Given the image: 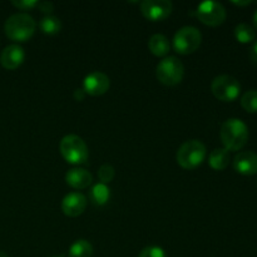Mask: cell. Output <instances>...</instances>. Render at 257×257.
Instances as JSON below:
<instances>
[{"label":"cell","instance_id":"obj_14","mask_svg":"<svg viewBox=\"0 0 257 257\" xmlns=\"http://www.w3.org/2000/svg\"><path fill=\"white\" fill-rule=\"evenodd\" d=\"M65 182L75 190H84L92 185L93 176L84 168H72L65 175Z\"/></svg>","mask_w":257,"mask_h":257},{"label":"cell","instance_id":"obj_5","mask_svg":"<svg viewBox=\"0 0 257 257\" xmlns=\"http://www.w3.org/2000/svg\"><path fill=\"white\" fill-rule=\"evenodd\" d=\"M156 74H157V79L162 84L173 87L182 82L185 68H183L182 62L176 57H166L158 63Z\"/></svg>","mask_w":257,"mask_h":257},{"label":"cell","instance_id":"obj_28","mask_svg":"<svg viewBox=\"0 0 257 257\" xmlns=\"http://www.w3.org/2000/svg\"><path fill=\"white\" fill-rule=\"evenodd\" d=\"M232 4L238 5V7H246V5H250L251 2L250 0H246V2H232Z\"/></svg>","mask_w":257,"mask_h":257},{"label":"cell","instance_id":"obj_12","mask_svg":"<svg viewBox=\"0 0 257 257\" xmlns=\"http://www.w3.org/2000/svg\"><path fill=\"white\" fill-rule=\"evenodd\" d=\"M233 168L243 176H253L257 173V155L252 151H243L233 158Z\"/></svg>","mask_w":257,"mask_h":257},{"label":"cell","instance_id":"obj_2","mask_svg":"<svg viewBox=\"0 0 257 257\" xmlns=\"http://www.w3.org/2000/svg\"><path fill=\"white\" fill-rule=\"evenodd\" d=\"M34 19L25 13H18L7 19L4 30L7 37L14 42H27L33 37L35 32Z\"/></svg>","mask_w":257,"mask_h":257},{"label":"cell","instance_id":"obj_26","mask_svg":"<svg viewBox=\"0 0 257 257\" xmlns=\"http://www.w3.org/2000/svg\"><path fill=\"white\" fill-rule=\"evenodd\" d=\"M250 57H251V60H252L255 64H257V40L255 43H253L252 48H251V53H250Z\"/></svg>","mask_w":257,"mask_h":257},{"label":"cell","instance_id":"obj_3","mask_svg":"<svg viewBox=\"0 0 257 257\" xmlns=\"http://www.w3.org/2000/svg\"><path fill=\"white\" fill-rule=\"evenodd\" d=\"M206 155L207 152H206L205 145L200 141L192 140L185 142L178 148L176 160L178 165L185 170H195L198 166L202 165Z\"/></svg>","mask_w":257,"mask_h":257},{"label":"cell","instance_id":"obj_19","mask_svg":"<svg viewBox=\"0 0 257 257\" xmlns=\"http://www.w3.org/2000/svg\"><path fill=\"white\" fill-rule=\"evenodd\" d=\"M40 30L47 35H55L60 32L62 29V23L57 17L53 15H47V17L42 18L39 22Z\"/></svg>","mask_w":257,"mask_h":257},{"label":"cell","instance_id":"obj_1","mask_svg":"<svg viewBox=\"0 0 257 257\" xmlns=\"http://www.w3.org/2000/svg\"><path fill=\"white\" fill-rule=\"evenodd\" d=\"M220 137L227 151H240L248 141V128L238 118H230L221 125Z\"/></svg>","mask_w":257,"mask_h":257},{"label":"cell","instance_id":"obj_18","mask_svg":"<svg viewBox=\"0 0 257 257\" xmlns=\"http://www.w3.org/2000/svg\"><path fill=\"white\" fill-rule=\"evenodd\" d=\"M235 33V38L238 43H242V44H248V43L253 42L256 38L255 29L251 27L250 24H246V23H241L233 30Z\"/></svg>","mask_w":257,"mask_h":257},{"label":"cell","instance_id":"obj_29","mask_svg":"<svg viewBox=\"0 0 257 257\" xmlns=\"http://www.w3.org/2000/svg\"><path fill=\"white\" fill-rule=\"evenodd\" d=\"M252 23H253V28L257 30V9L255 10V13H253L252 15Z\"/></svg>","mask_w":257,"mask_h":257},{"label":"cell","instance_id":"obj_24","mask_svg":"<svg viewBox=\"0 0 257 257\" xmlns=\"http://www.w3.org/2000/svg\"><path fill=\"white\" fill-rule=\"evenodd\" d=\"M12 4L20 10H32L38 8V0H13Z\"/></svg>","mask_w":257,"mask_h":257},{"label":"cell","instance_id":"obj_22","mask_svg":"<svg viewBox=\"0 0 257 257\" xmlns=\"http://www.w3.org/2000/svg\"><path fill=\"white\" fill-rule=\"evenodd\" d=\"M98 177H99L100 183L107 185V183H109L110 181L114 178V168H113L110 165H108V163L102 165L100 166L99 171H98Z\"/></svg>","mask_w":257,"mask_h":257},{"label":"cell","instance_id":"obj_16","mask_svg":"<svg viewBox=\"0 0 257 257\" xmlns=\"http://www.w3.org/2000/svg\"><path fill=\"white\" fill-rule=\"evenodd\" d=\"M230 161V151L226 148H216L210 153V157H208V163L211 168L215 171H223L228 166Z\"/></svg>","mask_w":257,"mask_h":257},{"label":"cell","instance_id":"obj_20","mask_svg":"<svg viewBox=\"0 0 257 257\" xmlns=\"http://www.w3.org/2000/svg\"><path fill=\"white\" fill-rule=\"evenodd\" d=\"M93 246L87 240H77L69 248V257H92Z\"/></svg>","mask_w":257,"mask_h":257},{"label":"cell","instance_id":"obj_8","mask_svg":"<svg viewBox=\"0 0 257 257\" xmlns=\"http://www.w3.org/2000/svg\"><path fill=\"white\" fill-rule=\"evenodd\" d=\"M197 18L208 27H218L226 19V9L221 3L217 2H203L201 3L196 10Z\"/></svg>","mask_w":257,"mask_h":257},{"label":"cell","instance_id":"obj_6","mask_svg":"<svg viewBox=\"0 0 257 257\" xmlns=\"http://www.w3.org/2000/svg\"><path fill=\"white\" fill-rule=\"evenodd\" d=\"M202 42V34L195 27H183L173 38V48L178 54L187 55L196 52Z\"/></svg>","mask_w":257,"mask_h":257},{"label":"cell","instance_id":"obj_10","mask_svg":"<svg viewBox=\"0 0 257 257\" xmlns=\"http://www.w3.org/2000/svg\"><path fill=\"white\" fill-rule=\"evenodd\" d=\"M109 78L102 72H93L84 78L83 82V90L85 94L89 95H102L109 89Z\"/></svg>","mask_w":257,"mask_h":257},{"label":"cell","instance_id":"obj_30","mask_svg":"<svg viewBox=\"0 0 257 257\" xmlns=\"http://www.w3.org/2000/svg\"><path fill=\"white\" fill-rule=\"evenodd\" d=\"M0 257H8L4 252H0Z\"/></svg>","mask_w":257,"mask_h":257},{"label":"cell","instance_id":"obj_23","mask_svg":"<svg viewBox=\"0 0 257 257\" xmlns=\"http://www.w3.org/2000/svg\"><path fill=\"white\" fill-rule=\"evenodd\" d=\"M138 257H167L166 256L165 250L158 246H148L141 251L140 256Z\"/></svg>","mask_w":257,"mask_h":257},{"label":"cell","instance_id":"obj_31","mask_svg":"<svg viewBox=\"0 0 257 257\" xmlns=\"http://www.w3.org/2000/svg\"><path fill=\"white\" fill-rule=\"evenodd\" d=\"M54 257H62V256H54Z\"/></svg>","mask_w":257,"mask_h":257},{"label":"cell","instance_id":"obj_15","mask_svg":"<svg viewBox=\"0 0 257 257\" xmlns=\"http://www.w3.org/2000/svg\"><path fill=\"white\" fill-rule=\"evenodd\" d=\"M148 49L156 57H166L170 52V42L162 34H153L148 40Z\"/></svg>","mask_w":257,"mask_h":257},{"label":"cell","instance_id":"obj_27","mask_svg":"<svg viewBox=\"0 0 257 257\" xmlns=\"http://www.w3.org/2000/svg\"><path fill=\"white\" fill-rule=\"evenodd\" d=\"M84 95H85V92L83 89H77L74 92V98L77 100H83L84 99Z\"/></svg>","mask_w":257,"mask_h":257},{"label":"cell","instance_id":"obj_25","mask_svg":"<svg viewBox=\"0 0 257 257\" xmlns=\"http://www.w3.org/2000/svg\"><path fill=\"white\" fill-rule=\"evenodd\" d=\"M38 8H39L40 12L43 13H52L53 10H54V5L50 2H39Z\"/></svg>","mask_w":257,"mask_h":257},{"label":"cell","instance_id":"obj_21","mask_svg":"<svg viewBox=\"0 0 257 257\" xmlns=\"http://www.w3.org/2000/svg\"><path fill=\"white\" fill-rule=\"evenodd\" d=\"M241 107L248 113H257V89H251L241 97Z\"/></svg>","mask_w":257,"mask_h":257},{"label":"cell","instance_id":"obj_9","mask_svg":"<svg viewBox=\"0 0 257 257\" xmlns=\"http://www.w3.org/2000/svg\"><path fill=\"white\" fill-rule=\"evenodd\" d=\"M172 3L168 0H145L141 3V12L151 22H162L172 13Z\"/></svg>","mask_w":257,"mask_h":257},{"label":"cell","instance_id":"obj_11","mask_svg":"<svg viewBox=\"0 0 257 257\" xmlns=\"http://www.w3.org/2000/svg\"><path fill=\"white\" fill-rule=\"evenodd\" d=\"M87 207V197L79 192H70L63 198L62 211L68 217H78Z\"/></svg>","mask_w":257,"mask_h":257},{"label":"cell","instance_id":"obj_17","mask_svg":"<svg viewBox=\"0 0 257 257\" xmlns=\"http://www.w3.org/2000/svg\"><path fill=\"white\" fill-rule=\"evenodd\" d=\"M90 201L97 206H103L109 201L110 190L104 183H97L90 190Z\"/></svg>","mask_w":257,"mask_h":257},{"label":"cell","instance_id":"obj_7","mask_svg":"<svg viewBox=\"0 0 257 257\" xmlns=\"http://www.w3.org/2000/svg\"><path fill=\"white\" fill-rule=\"evenodd\" d=\"M211 90L218 100L233 102L241 93V85L236 78L231 75H218L212 80Z\"/></svg>","mask_w":257,"mask_h":257},{"label":"cell","instance_id":"obj_13","mask_svg":"<svg viewBox=\"0 0 257 257\" xmlns=\"http://www.w3.org/2000/svg\"><path fill=\"white\" fill-rule=\"evenodd\" d=\"M25 59V52L20 45L12 44L4 48L0 55V63L8 70H14L23 64Z\"/></svg>","mask_w":257,"mask_h":257},{"label":"cell","instance_id":"obj_4","mask_svg":"<svg viewBox=\"0 0 257 257\" xmlns=\"http://www.w3.org/2000/svg\"><path fill=\"white\" fill-rule=\"evenodd\" d=\"M60 153L68 163L84 165L88 161V147L84 141L77 135H68L63 137L59 145Z\"/></svg>","mask_w":257,"mask_h":257}]
</instances>
